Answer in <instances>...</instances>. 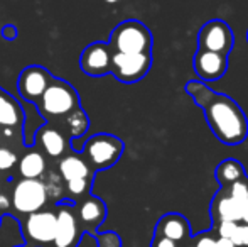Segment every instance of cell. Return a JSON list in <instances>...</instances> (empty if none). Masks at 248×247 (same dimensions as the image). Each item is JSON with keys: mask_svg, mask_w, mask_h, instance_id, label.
Returning a JSON list of instances; mask_svg holds the SVG:
<instances>
[{"mask_svg": "<svg viewBox=\"0 0 248 247\" xmlns=\"http://www.w3.org/2000/svg\"><path fill=\"white\" fill-rule=\"evenodd\" d=\"M186 92L202 109L206 122L218 141L228 146L242 144L245 141L248 135V119L235 100L215 92L196 80L187 83Z\"/></svg>", "mask_w": 248, "mask_h": 247, "instance_id": "6da1fadb", "label": "cell"}, {"mask_svg": "<svg viewBox=\"0 0 248 247\" xmlns=\"http://www.w3.org/2000/svg\"><path fill=\"white\" fill-rule=\"evenodd\" d=\"M47 124L52 120L62 122L76 109H79L78 92L61 78H52L51 85L34 105Z\"/></svg>", "mask_w": 248, "mask_h": 247, "instance_id": "7a4b0ae2", "label": "cell"}, {"mask_svg": "<svg viewBox=\"0 0 248 247\" xmlns=\"http://www.w3.org/2000/svg\"><path fill=\"white\" fill-rule=\"evenodd\" d=\"M110 44L113 53L122 54H150L152 34L140 20H124L110 34Z\"/></svg>", "mask_w": 248, "mask_h": 247, "instance_id": "3957f363", "label": "cell"}, {"mask_svg": "<svg viewBox=\"0 0 248 247\" xmlns=\"http://www.w3.org/2000/svg\"><path fill=\"white\" fill-rule=\"evenodd\" d=\"M125 144L122 139L111 134H96L86 139L81 148V156L92 171H101L117 165L118 159L124 154Z\"/></svg>", "mask_w": 248, "mask_h": 247, "instance_id": "277c9868", "label": "cell"}, {"mask_svg": "<svg viewBox=\"0 0 248 247\" xmlns=\"http://www.w3.org/2000/svg\"><path fill=\"white\" fill-rule=\"evenodd\" d=\"M47 190L43 180H22L14 183L10 193V207L17 215L27 217L43 210L47 205Z\"/></svg>", "mask_w": 248, "mask_h": 247, "instance_id": "5b68a950", "label": "cell"}, {"mask_svg": "<svg viewBox=\"0 0 248 247\" xmlns=\"http://www.w3.org/2000/svg\"><path fill=\"white\" fill-rule=\"evenodd\" d=\"M22 237L29 247H52L56 237V214L54 210H43L31 214L20 220Z\"/></svg>", "mask_w": 248, "mask_h": 247, "instance_id": "8992f818", "label": "cell"}, {"mask_svg": "<svg viewBox=\"0 0 248 247\" xmlns=\"http://www.w3.org/2000/svg\"><path fill=\"white\" fill-rule=\"evenodd\" d=\"M75 200H62L54 205L56 237L52 247H76L83 232L75 212Z\"/></svg>", "mask_w": 248, "mask_h": 247, "instance_id": "52a82bcc", "label": "cell"}, {"mask_svg": "<svg viewBox=\"0 0 248 247\" xmlns=\"http://www.w3.org/2000/svg\"><path fill=\"white\" fill-rule=\"evenodd\" d=\"M235 44L233 31L225 20L213 19L201 27L198 34V49L228 56Z\"/></svg>", "mask_w": 248, "mask_h": 247, "instance_id": "ba28073f", "label": "cell"}, {"mask_svg": "<svg viewBox=\"0 0 248 247\" xmlns=\"http://www.w3.org/2000/svg\"><path fill=\"white\" fill-rule=\"evenodd\" d=\"M152 66L150 54H122L113 53L110 73L122 83H137L149 73Z\"/></svg>", "mask_w": 248, "mask_h": 247, "instance_id": "9c48e42d", "label": "cell"}, {"mask_svg": "<svg viewBox=\"0 0 248 247\" xmlns=\"http://www.w3.org/2000/svg\"><path fill=\"white\" fill-rule=\"evenodd\" d=\"M52 78H54V76H52L44 66H39V65L27 66V68L22 69V73L19 75V80H17L19 95L22 97L27 103L36 105L41 97L44 95V92L47 90V86L51 85Z\"/></svg>", "mask_w": 248, "mask_h": 247, "instance_id": "30bf717a", "label": "cell"}, {"mask_svg": "<svg viewBox=\"0 0 248 247\" xmlns=\"http://www.w3.org/2000/svg\"><path fill=\"white\" fill-rule=\"evenodd\" d=\"M111 51L108 43H92L83 49L79 56V69L90 76H103L110 73Z\"/></svg>", "mask_w": 248, "mask_h": 247, "instance_id": "8fae6325", "label": "cell"}, {"mask_svg": "<svg viewBox=\"0 0 248 247\" xmlns=\"http://www.w3.org/2000/svg\"><path fill=\"white\" fill-rule=\"evenodd\" d=\"M75 212L83 234L95 235L98 232V227L103 224L105 217H107V207H105L103 200L93 197V195L85 197L81 201H76Z\"/></svg>", "mask_w": 248, "mask_h": 247, "instance_id": "7c38bea8", "label": "cell"}, {"mask_svg": "<svg viewBox=\"0 0 248 247\" xmlns=\"http://www.w3.org/2000/svg\"><path fill=\"white\" fill-rule=\"evenodd\" d=\"M194 71L202 82H215L219 80L228 69V56L209 51H196L194 54Z\"/></svg>", "mask_w": 248, "mask_h": 247, "instance_id": "4fadbf2b", "label": "cell"}, {"mask_svg": "<svg viewBox=\"0 0 248 247\" xmlns=\"http://www.w3.org/2000/svg\"><path fill=\"white\" fill-rule=\"evenodd\" d=\"M34 144H41L43 152L49 156L51 159H59L61 156L66 154L68 148H71V141L58 127L47 122L36 132Z\"/></svg>", "mask_w": 248, "mask_h": 247, "instance_id": "5bb4252c", "label": "cell"}, {"mask_svg": "<svg viewBox=\"0 0 248 247\" xmlns=\"http://www.w3.org/2000/svg\"><path fill=\"white\" fill-rule=\"evenodd\" d=\"M245 207L235 201L228 193L219 190L216 197L213 198L211 203V218L213 224H219V222H233V224H242V217Z\"/></svg>", "mask_w": 248, "mask_h": 247, "instance_id": "9a60e30c", "label": "cell"}, {"mask_svg": "<svg viewBox=\"0 0 248 247\" xmlns=\"http://www.w3.org/2000/svg\"><path fill=\"white\" fill-rule=\"evenodd\" d=\"M155 234L176 242L177 246L181 242L189 241L191 237V225L181 214H166L160 217V220L155 225Z\"/></svg>", "mask_w": 248, "mask_h": 247, "instance_id": "2e32d148", "label": "cell"}, {"mask_svg": "<svg viewBox=\"0 0 248 247\" xmlns=\"http://www.w3.org/2000/svg\"><path fill=\"white\" fill-rule=\"evenodd\" d=\"M24 125V107L9 92L0 88V127L20 129Z\"/></svg>", "mask_w": 248, "mask_h": 247, "instance_id": "e0dca14e", "label": "cell"}, {"mask_svg": "<svg viewBox=\"0 0 248 247\" xmlns=\"http://www.w3.org/2000/svg\"><path fill=\"white\" fill-rule=\"evenodd\" d=\"M59 176L64 183L76 181V180H93V171L79 154H68L58 165Z\"/></svg>", "mask_w": 248, "mask_h": 247, "instance_id": "ac0fdd59", "label": "cell"}, {"mask_svg": "<svg viewBox=\"0 0 248 247\" xmlns=\"http://www.w3.org/2000/svg\"><path fill=\"white\" fill-rule=\"evenodd\" d=\"M17 171L22 180H41L46 173V158L43 151L31 148L24 152L22 158L17 161Z\"/></svg>", "mask_w": 248, "mask_h": 247, "instance_id": "d6986e66", "label": "cell"}, {"mask_svg": "<svg viewBox=\"0 0 248 247\" xmlns=\"http://www.w3.org/2000/svg\"><path fill=\"white\" fill-rule=\"evenodd\" d=\"M26 246L22 237L20 220L12 215L0 217V247H20Z\"/></svg>", "mask_w": 248, "mask_h": 247, "instance_id": "ffe728a7", "label": "cell"}, {"mask_svg": "<svg viewBox=\"0 0 248 247\" xmlns=\"http://www.w3.org/2000/svg\"><path fill=\"white\" fill-rule=\"evenodd\" d=\"M58 129L69 139V141H73V139H79L88 132L90 119H88V115H86L85 110L79 107V109H76L75 112L69 114V115L62 120L61 127H58Z\"/></svg>", "mask_w": 248, "mask_h": 247, "instance_id": "44dd1931", "label": "cell"}, {"mask_svg": "<svg viewBox=\"0 0 248 247\" xmlns=\"http://www.w3.org/2000/svg\"><path fill=\"white\" fill-rule=\"evenodd\" d=\"M215 176L219 181L221 188H226V186L233 185V183L240 181V180L247 178V173H245V168H243L242 163L230 158V159H225V161L219 163L218 168H216V171H215Z\"/></svg>", "mask_w": 248, "mask_h": 247, "instance_id": "7402d4cb", "label": "cell"}, {"mask_svg": "<svg viewBox=\"0 0 248 247\" xmlns=\"http://www.w3.org/2000/svg\"><path fill=\"white\" fill-rule=\"evenodd\" d=\"M221 190L225 193H228L235 201H238L242 207H248V178L240 180V181L233 183V185L226 188H221Z\"/></svg>", "mask_w": 248, "mask_h": 247, "instance_id": "603a6c76", "label": "cell"}, {"mask_svg": "<svg viewBox=\"0 0 248 247\" xmlns=\"http://www.w3.org/2000/svg\"><path fill=\"white\" fill-rule=\"evenodd\" d=\"M90 186H92V180H76V181L66 183V191L71 197L85 198L90 195Z\"/></svg>", "mask_w": 248, "mask_h": 247, "instance_id": "cb8c5ba5", "label": "cell"}, {"mask_svg": "<svg viewBox=\"0 0 248 247\" xmlns=\"http://www.w3.org/2000/svg\"><path fill=\"white\" fill-rule=\"evenodd\" d=\"M17 161V154L9 148H0V173H9L10 169L16 168Z\"/></svg>", "mask_w": 248, "mask_h": 247, "instance_id": "d4e9b609", "label": "cell"}, {"mask_svg": "<svg viewBox=\"0 0 248 247\" xmlns=\"http://www.w3.org/2000/svg\"><path fill=\"white\" fill-rule=\"evenodd\" d=\"M95 239L98 247H122V239L117 232H96Z\"/></svg>", "mask_w": 248, "mask_h": 247, "instance_id": "484cf974", "label": "cell"}, {"mask_svg": "<svg viewBox=\"0 0 248 247\" xmlns=\"http://www.w3.org/2000/svg\"><path fill=\"white\" fill-rule=\"evenodd\" d=\"M232 241L236 247H248V225L247 224L236 225L235 235H233Z\"/></svg>", "mask_w": 248, "mask_h": 247, "instance_id": "4316f807", "label": "cell"}, {"mask_svg": "<svg viewBox=\"0 0 248 247\" xmlns=\"http://www.w3.org/2000/svg\"><path fill=\"white\" fill-rule=\"evenodd\" d=\"M194 247H218V244H216V235L213 234V231L202 232V234H199L196 237Z\"/></svg>", "mask_w": 248, "mask_h": 247, "instance_id": "83f0119b", "label": "cell"}, {"mask_svg": "<svg viewBox=\"0 0 248 247\" xmlns=\"http://www.w3.org/2000/svg\"><path fill=\"white\" fill-rule=\"evenodd\" d=\"M150 247H179L176 244V242L169 241V239L162 237V235L159 234H154V239H152V246Z\"/></svg>", "mask_w": 248, "mask_h": 247, "instance_id": "f1b7e54d", "label": "cell"}, {"mask_svg": "<svg viewBox=\"0 0 248 247\" xmlns=\"http://www.w3.org/2000/svg\"><path fill=\"white\" fill-rule=\"evenodd\" d=\"M2 36H3V39H7V41H16V37L19 36V31H17V27L14 26V24H7L2 29Z\"/></svg>", "mask_w": 248, "mask_h": 247, "instance_id": "f546056e", "label": "cell"}, {"mask_svg": "<svg viewBox=\"0 0 248 247\" xmlns=\"http://www.w3.org/2000/svg\"><path fill=\"white\" fill-rule=\"evenodd\" d=\"M76 247H98V246H96L95 235H92V234H83L81 239H79V242H78V246H76Z\"/></svg>", "mask_w": 248, "mask_h": 247, "instance_id": "4dcf8cb0", "label": "cell"}, {"mask_svg": "<svg viewBox=\"0 0 248 247\" xmlns=\"http://www.w3.org/2000/svg\"><path fill=\"white\" fill-rule=\"evenodd\" d=\"M10 207V200L7 198V195L0 193V212H5Z\"/></svg>", "mask_w": 248, "mask_h": 247, "instance_id": "1f68e13d", "label": "cell"}, {"mask_svg": "<svg viewBox=\"0 0 248 247\" xmlns=\"http://www.w3.org/2000/svg\"><path fill=\"white\" fill-rule=\"evenodd\" d=\"M216 244L218 247H236L233 244V241H230V239H223V237H216Z\"/></svg>", "mask_w": 248, "mask_h": 247, "instance_id": "d6a6232c", "label": "cell"}, {"mask_svg": "<svg viewBox=\"0 0 248 247\" xmlns=\"http://www.w3.org/2000/svg\"><path fill=\"white\" fill-rule=\"evenodd\" d=\"M242 224H247V225H248V207L245 208V212H243V217H242Z\"/></svg>", "mask_w": 248, "mask_h": 247, "instance_id": "836d02e7", "label": "cell"}, {"mask_svg": "<svg viewBox=\"0 0 248 247\" xmlns=\"http://www.w3.org/2000/svg\"><path fill=\"white\" fill-rule=\"evenodd\" d=\"M247 43H248V31H247Z\"/></svg>", "mask_w": 248, "mask_h": 247, "instance_id": "e575fe53", "label": "cell"}, {"mask_svg": "<svg viewBox=\"0 0 248 247\" xmlns=\"http://www.w3.org/2000/svg\"><path fill=\"white\" fill-rule=\"evenodd\" d=\"M20 247H29V246H20Z\"/></svg>", "mask_w": 248, "mask_h": 247, "instance_id": "d590c367", "label": "cell"}, {"mask_svg": "<svg viewBox=\"0 0 248 247\" xmlns=\"http://www.w3.org/2000/svg\"><path fill=\"white\" fill-rule=\"evenodd\" d=\"M189 247H194V246H189Z\"/></svg>", "mask_w": 248, "mask_h": 247, "instance_id": "8d00e7d4", "label": "cell"}, {"mask_svg": "<svg viewBox=\"0 0 248 247\" xmlns=\"http://www.w3.org/2000/svg\"><path fill=\"white\" fill-rule=\"evenodd\" d=\"M0 186H2V183H0Z\"/></svg>", "mask_w": 248, "mask_h": 247, "instance_id": "74e56055", "label": "cell"}]
</instances>
